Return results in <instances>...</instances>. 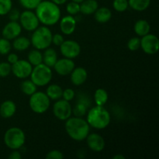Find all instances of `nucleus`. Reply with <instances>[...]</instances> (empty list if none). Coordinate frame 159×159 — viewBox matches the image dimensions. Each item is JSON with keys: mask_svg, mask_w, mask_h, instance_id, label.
Returning <instances> with one entry per match:
<instances>
[{"mask_svg": "<svg viewBox=\"0 0 159 159\" xmlns=\"http://www.w3.org/2000/svg\"><path fill=\"white\" fill-rule=\"evenodd\" d=\"M35 13L40 23L47 26L57 24L61 16L59 6L47 0L40 2L35 9Z\"/></svg>", "mask_w": 159, "mask_h": 159, "instance_id": "1", "label": "nucleus"}, {"mask_svg": "<svg viewBox=\"0 0 159 159\" xmlns=\"http://www.w3.org/2000/svg\"><path fill=\"white\" fill-rule=\"evenodd\" d=\"M65 127L68 136L76 141L85 140L90 132V126L83 117L71 116L65 120Z\"/></svg>", "mask_w": 159, "mask_h": 159, "instance_id": "2", "label": "nucleus"}, {"mask_svg": "<svg viewBox=\"0 0 159 159\" xmlns=\"http://www.w3.org/2000/svg\"><path fill=\"white\" fill-rule=\"evenodd\" d=\"M111 116L110 112L104 108V106H96L89 108L87 112L86 121L90 127L97 130H102L110 124Z\"/></svg>", "mask_w": 159, "mask_h": 159, "instance_id": "3", "label": "nucleus"}, {"mask_svg": "<svg viewBox=\"0 0 159 159\" xmlns=\"http://www.w3.org/2000/svg\"><path fill=\"white\" fill-rule=\"evenodd\" d=\"M30 42L37 50H45L52 43V32L47 26H38L33 31Z\"/></svg>", "mask_w": 159, "mask_h": 159, "instance_id": "4", "label": "nucleus"}, {"mask_svg": "<svg viewBox=\"0 0 159 159\" xmlns=\"http://www.w3.org/2000/svg\"><path fill=\"white\" fill-rule=\"evenodd\" d=\"M26 141L24 131L20 127H10L4 134V143L6 147L11 150H19L21 148Z\"/></svg>", "mask_w": 159, "mask_h": 159, "instance_id": "5", "label": "nucleus"}, {"mask_svg": "<svg viewBox=\"0 0 159 159\" xmlns=\"http://www.w3.org/2000/svg\"><path fill=\"white\" fill-rule=\"evenodd\" d=\"M53 73L51 68L43 63L33 67L30 79L37 87H43L48 85L52 79Z\"/></svg>", "mask_w": 159, "mask_h": 159, "instance_id": "6", "label": "nucleus"}, {"mask_svg": "<svg viewBox=\"0 0 159 159\" xmlns=\"http://www.w3.org/2000/svg\"><path fill=\"white\" fill-rule=\"evenodd\" d=\"M51 105V99L43 92H35L31 95L29 100L30 108L34 113L42 114L48 111Z\"/></svg>", "mask_w": 159, "mask_h": 159, "instance_id": "7", "label": "nucleus"}, {"mask_svg": "<svg viewBox=\"0 0 159 159\" xmlns=\"http://www.w3.org/2000/svg\"><path fill=\"white\" fill-rule=\"evenodd\" d=\"M19 20L22 28L29 32L35 30L40 24V21L35 12L30 9H26L21 12Z\"/></svg>", "mask_w": 159, "mask_h": 159, "instance_id": "8", "label": "nucleus"}, {"mask_svg": "<svg viewBox=\"0 0 159 159\" xmlns=\"http://www.w3.org/2000/svg\"><path fill=\"white\" fill-rule=\"evenodd\" d=\"M53 113L60 120L65 121L72 115V107L68 101L63 99L56 100L53 107Z\"/></svg>", "mask_w": 159, "mask_h": 159, "instance_id": "9", "label": "nucleus"}, {"mask_svg": "<svg viewBox=\"0 0 159 159\" xmlns=\"http://www.w3.org/2000/svg\"><path fill=\"white\" fill-rule=\"evenodd\" d=\"M141 48L145 54L149 55L157 54L159 50L158 37L152 34H148L141 37Z\"/></svg>", "mask_w": 159, "mask_h": 159, "instance_id": "10", "label": "nucleus"}, {"mask_svg": "<svg viewBox=\"0 0 159 159\" xmlns=\"http://www.w3.org/2000/svg\"><path fill=\"white\" fill-rule=\"evenodd\" d=\"M32 70V65L27 60H18L12 65L11 72L18 79H24L30 76Z\"/></svg>", "mask_w": 159, "mask_h": 159, "instance_id": "11", "label": "nucleus"}, {"mask_svg": "<svg viewBox=\"0 0 159 159\" xmlns=\"http://www.w3.org/2000/svg\"><path fill=\"white\" fill-rule=\"evenodd\" d=\"M62 55L66 58H76L81 53V46L77 41L73 40H65L60 46Z\"/></svg>", "mask_w": 159, "mask_h": 159, "instance_id": "12", "label": "nucleus"}, {"mask_svg": "<svg viewBox=\"0 0 159 159\" xmlns=\"http://www.w3.org/2000/svg\"><path fill=\"white\" fill-rule=\"evenodd\" d=\"M90 104H91V102L89 96L85 94H79L78 96L75 105L72 109V113L75 116L83 117L89 110Z\"/></svg>", "mask_w": 159, "mask_h": 159, "instance_id": "13", "label": "nucleus"}, {"mask_svg": "<svg viewBox=\"0 0 159 159\" xmlns=\"http://www.w3.org/2000/svg\"><path fill=\"white\" fill-rule=\"evenodd\" d=\"M53 68L59 75L65 76L71 74L73 69L75 68V64L73 61L72 59L64 57L61 59H57Z\"/></svg>", "mask_w": 159, "mask_h": 159, "instance_id": "14", "label": "nucleus"}, {"mask_svg": "<svg viewBox=\"0 0 159 159\" xmlns=\"http://www.w3.org/2000/svg\"><path fill=\"white\" fill-rule=\"evenodd\" d=\"M89 148L96 152H100L105 148L106 142L100 134L96 133L89 134L85 138Z\"/></svg>", "mask_w": 159, "mask_h": 159, "instance_id": "15", "label": "nucleus"}, {"mask_svg": "<svg viewBox=\"0 0 159 159\" xmlns=\"http://www.w3.org/2000/svg\"><path fill=\"white\" fill-rule=\"evenodd\" d=\"M22 26L17 21H10L6 24L2 31V35L8 40H14L21 34Z\"/></svg>", "mask_w": 159, "mask_h": 159, "instance_id": "16", "label": "nucleus"}, {"mask_svg": "<svg viewBox=\"0 0 159 159\" xmlns=\"http://www.w3.org/2000/svg\"><path fill=\"white\" fill-rule=\"evenodd\" d=\"M60 29L62 34L65 35H71L76 29L77 22L74 16L71 15L65 16L60 19Z\"/></svg>", "mask_w": 159, "mask_h": 159, "instance_id": "17", "label": "nucleus"}, {"mask_svg": "<svg viewBox=\"0 0 159 159\" xmlns=\"http://www.w3.org/2000/svg\"><path fill=\"white\" fill-rule=\"evenodd\" d=\"M70 75H71V82L76 86L83 85L88 79V72L86 69L82 67L75 68Z\"/></svg>", "mask_w": 159, "mask_h": 159, "instance_id": "18", "label": "nucleus"}, {"mask_svg": "<svg viewBox=\"0 0 159 159\" xmlns=\"http://www.w3.org/2000/svg\"><path fill=\"white\" fill-rule=\"evenodd\" d=\"M16 112V105L12 100H6L0 106V116L8 119L14 116Z\"/></svg>", "mask_w": 159, "mask_h": 159, "instance_id": "19", "label": "nucleus"}, {"mask_svg": "<svg viewBox=\"0 0 159 159\" xmlns=\"http://www.w3.org/2000/svg\"><path fill=\"white\" fill-rule=\"evenodd\" d=\"M94 18L99 23H108L112 18V12L109 8H98L94 12Z\"/></svg>", "mask_w": 159, "mask_h": 159, "instance_id": "20", "label": "nucleus"}, {"mask_svg": "<svg viewBox=\"0 0 159 159\" xmlns=\"http://www.w3.org/2000/svg\"><path fill=\"white\" fill-rule=\"evenodd\" d=\"M99 8V4L96 0H84L80 3V12L84 15L94 14Z\"/></svg>", "mask_w": 159, "mask_h": 159, "instance_id": "21", "label": "nucleus"}, {"mask_svg": "<svg viewBox=\"0 0 159 159\" xmlns=\"http://www.w3.org/2000/svg\"><path fill=\"white\" fill-rule=\"evenodd\" d=\"M57 61V52L53 48H48L43 54V63L50 68H53Z\"/></svg>", "mask_w": 159, "mask_h": 159, "instance_id": "22", "label": "nucleus"}, {"mask_svg": "<svg viewBox=\"0 0 159 159\" xmlns=\"http://www.w3.org/2000/svg\"><path fill=\"white\" fill-rule=\"evenodd\" d=\"M151 26L146 20H138L134 26V30L138 37H143L149 34Z\"/></svg>", "mask_w": 159, "mask_h": 159, "instance_id": "23", "label": "nucleus"}, {"mask_svg": "<svg viewBox=\"0 0 159 159\" xmlns=\"http://www.w3.org/2000/svg\"><path fill=\"white\" fill-rule=\"evenodd\" d=\"M62 93H63V89L60 85H57V84H51V85H48L45 93L51 100L56 101L61 99Z\"/></svg>", "mask_w": 159, "mask_h": 159, "instance_id": "24", "label": "nucleus"}, {"mask_svg": "<svg viewBox=\"0 0 159 159\" xmlns=\"http://www.w3.org/2000/svg\"><path fill=\"white\" fill-rule=\"evenodd\" d=\"M31 44L30 40L26 37H16L13 40L12 47L15 50L18 51H23L27 50Z\"/></svg>", "mask_w": 159, "mask_h": 159, "instance_id": "25", "label": "nucleus"}, {"mask_svg": "<svg viewBox=\"0 0 159 159\" xmlns=\"http://www.w3.org/2000/svg\"><path fill=\"white\" fill-rule=\"evenodd\" d=\"M151 0H128L129 7L137 12H143L149 7Z\"/></svg>", "mask_w": 159, "mask_h": 159, "instance_id": "26", "label": "nucleus"}, {"mask_svg": "<svg viewBox=\"0 0 159 159\" xmlns=\"http://www.w3.org/2000/svg\"><path fill=\"white\" fill-rule=\"evenodd\" d=\"M109 99L108 93L104 89L99 88L95 91L94 101L96 106H104Z\"/></svg>", "mask_w": 159, "mask_h": 159, "instance_id": "27", "label": "nucleus"}, {"mask_svg": "<svg viewBox=\"0 0 159 159\" xmlns=\"http://www.w3.org/2000/svg\"><path fill=\"white\" fill-rule=\"evenodd\" d=\"M27 61L32 65V66H36L40 64L43 63V54L40 52V50L34 49L31 50L27 56Z\"/></svg>", "mask_w": 159, "mask_h": 159, "instance_id": "28", "label": "nucleus"}, {"mask_svg": "<svg viewBox=\"0 0 159 159\" xmlns=\"http://www.w3.org/2000/svg\"><path fill=\"white\" fill-rule=\"evenodd\" d=\"M20 89H21V91L23 92V93H24L26 96H30L35 92H37V86L34 83V82L31 79L30 80L26 79L21 83Z\"/></svg>", "mask_w": 159, "mask_h": 159, "instance_id": "29", "label": "nucleus"}, {"mask_svg": "<svg viewBox=\"0 0 159 159\" xmlns=\"http://www.w3.org/2000/svg\"><path fill=\"white\" fill-rule=\"evenodd\" d=\"M11 49H12V44L10 40L4 37L0 38V54L7 55L9 53H10Z\"/></svg>", "mask_w": 159, "mask_h": 159, "instance_id": "30", "label": "nucleus"}, {"mask_svg": "<svg viewBox=\"0 0 159 159\" xmlns=\"http://www.w3.org/2000/svg\"><path fill=\"white\" fill-rule=\"evenodd\" d=\"M113 7L116 12H124L128 9V0H113Z\"/></svg>", "mask_w": 159, "mask_h": 159, "instance_id": "31", "label": "nucleus"}, {"mask_svg": "<svg viewBox=\"0 0 159 159\" xmlns=\"http://www.w3.org/2000/svg\"><path fill=\"white\" fill-rule=\"evenodd\" d=\"M12 8V0H0V16L7 15Z\"/></svg>", "mask_w": 159, "mask_h": 159, "instance_id": "32", "label": "nucleus"}, {"mask_svg": "<svg viewBox=\"0 0 159 159\" xmlns=\"http://www.w3.org/2000/svg\"><path fill=\"white\" fill-rule=\"evenodd\" d=\"M42 0H19L20 5L26 9H35Z\"/></svg>", "mask_w": 159, "mask_h": 159, "instance_id": "33", "label": "nucleus"}, {"mask_svg": "<svg viewBox=\"0 0 159 159\" xmlns=\"http://www.w3.org/2000/svg\"><path fill=\"white\" fill-rule=\"evenodd\" d=\"M66 10L69 15H77L78 13L80 12V3L71 1V2L67 4Z\"/></svg>", "mask_w": 159, "mask_h": 159, "instance_id": "34", "label": "nucleus"}, {"mask_svg": "<svg viewBox=\"0 0 159 159\" xmlns=\"http://www.w3.org/2000/svg\"><path fill=\"white\" fill-rule=\"evenodd\" d=\"M141 48V39L139 37H134L127 42V48L131 51H138Z\"/></svg>", "mask_w": 159, "mask_h": 159, "instance_id": "35", "label": "nucleus"}, {"mask_svg": "<svg viewBox=\"0 0 159 159\" xmlns=\"http://www.w3.org/2000/svg\"><path fill=\"white\" fill-rule=\"evenodd\" d=\"M12 70V65L9 62H1L0 63V77L5 78L9 75Z\"/></svg>", "mask_w": 159, "mask_h": 159, "instance_id": "36", "label": "nucleus"}, {"mask_svg": "<svg viewBox=\"0 0 159 159\" xmlns=\"http://www.w3.org/2000/svg\"><path fill=\"white\" fill-rule=\"evenodd\" d=\"M75 97V93L72 89L68 88L63 90V93H62V99H63L70 102L74 99Z\"/></svg>", "mask_w": 159, "mask_h": 159, "instance_id": "37", "label": "nucleus"}, {"mask_svg": "<svg viewBox=\"0 0 159 159\" xmlns=\"http://www.w3.org/2000/svg\"><path fill=\"white\" fill-rule=\"evenodd\" d=\"M47 159H63L65 155L59 150H51L46 155Z\"/></svg>", "mask_w": 159, "mask_h": 159, "instance_id": "38", "label": "nucleus"}, {"mask_svg": "<svg viewBox=\"0 0 159 159\" xmlns=\"http://www.w3.org/2000/svg\"><path fill=\"white\" fill-rule=\"evenodd\" d=\"M20 13L21 12L18 9H12H12L9 11L7 15L9 16V19L10 21H18L20 16Z\"/></svg>", "mask_w": 159, "mask_h": 159, "instance_id": "39", "label": "nucleus"}, {"mask_svg": "<svg viewBox=\"0 0 159 159\" xmlns=\"http://www.w3.org/2000/svg\"><path fill=\"white\" fill-rule=\"evenodd\" d=\"M64 41H65V38L61 34H55L52 35V43H54L55 46L60 47Z\"/></svg>", "mask_w": 159, "mask_h": 159, "instance_id": "40", "label": "nucleus"}, {"mask_svg": "<svg viewBox=\"0 0 159 159\" xmlns=\"http://www.w3.org/2000/svg\"><path fill=\"white\" fill-rule=\"evenodd\" d=\"M19 60V57L17 54H14V53H9L7 54V61L9 62L10 65H13L14 63Z\"/></svg>", "mask_w": 159, "mask_h": 159, "instance_id": "41", "label": "nucleus"}, {"mask_svg": "<svg viewBox=\"0 0 159 159\" xmlns=\"http://www.w3.org/2000/svg\"><path fill=\"white\" fill-rule=\"evenodd\" d=\"M9 159H21L22 155L18 150H12V152L9 155Z\"/></svg>", "mask_w": 159, "mask_h": 159, "instance_id": "42", "label": "nucleus"}, {"mask_svg": "<svg viewBox=\"0 0 159 159\" xmlns=\"http://www.w3.org/2000/svg\"><path fill=\"white\" fill-rule=\"evenodd\" d=\"M52 2H54V4L57 5V6H61L64 5L65 3H66L67 0H51Z\"/></svg>", "mask_w": 159, "mask_h": 159, "instance_id": "43", "label": "nucleus"}, {"mask_svg": "<svg viewBox=\"0 0 159 159\" xmlns=\"http://www.w3.org/2000/svg\"><path fill=\"white\" fill-rule=\"evenodd\" d=\"M113 159H125V157L122 155H116L113 157Z\"/></svg>", "mask_w": 159, "mask_h": 159, "instance_id": "44", "label": "nucleus"}, {"mask_svg": "<svg viewBox=\"0 0 159 159\" xmlns=\"http://www.w3.org/2000/svg\"><path fill=\"white\" fill-rule=\"evenodd\" d=\"M71 1L75 2H78V3H81V2H83L84 0H71Z\"/></svg>", "mask_w": 159, "mask_h": 159, "instance_id": "45", "label": "nucleus"}]
</instances>
